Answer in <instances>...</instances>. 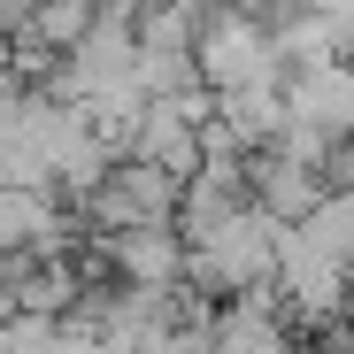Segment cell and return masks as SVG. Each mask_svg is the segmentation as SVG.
<instances>
[{"instance_id":"obj_2","label":"cell","mask_w":354,"mask_h":354,"mask_svg":"<svg viewBox=\"0 0 354 354\" xmlns=\"http://www.w3.org/2000/svg\"><path fill=\"white\" fill-rule=\"evenodd\" d=\"M39 8H46V0H0V39H31V24H39Z\"/></svg>"},{"instance_id":"obj_3","label":"cell","mask_w":354,"mask_h":354,"mask_svg":"<svg viewBox=\"0 0 354 354\" xmlns=\"http://www.w3.org/2000/svg\"><path fill=\"white\" fill-rule=\"evenodd\" d=\"M8 54H16V46H8V39H0V62H8Z\"/></svg>"},{"instance_id":"obj_1","label":"cell","mask_w":354,"mask_h":354,"mask_svg":"<svg viewBox=\"0 0 354 354\" xmlns=\"http://www.w3.org/2000/svg\"><path fill=\"white\" fill-rule=\"evenodd\" d=\"M177 208H185V177H169L139 154L108 162V177L85 193V223H100L108 239L115 231H154V223H177Z\"/></svg>"}]
</instances>
